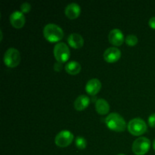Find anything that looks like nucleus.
Here are the masks:
<instances>
[{
	"mask_svg": "<svg viewBox=\"0 0 155 155\" xmlns=\"http://www.w3.org/2000/svg\"><path fill=\"white\" fill-rule=\"evenodd\" d=\"M43 35L45 39L51 42H58L63 38L64 31L61 27L55 24H46L43 29Z\"/></svg>",
	"mask_w": 155,
	"mask_h": 155,
	"instance_id": "1",
	"label": "nucleus"
},
{
	"mask_svg": "<svg viewBox=\"0 0 155 155\" xmlns=\"http://www.w3.org/2000/svg\"><path fill=\"white\" fill-rule=\"evenodd\" d=\"M105 123L110 130L116 132H123L127 128V123L120 114L111 113L105 118Z\"/></svg>",
	"mask_w": 155,
	"mask_h": 155,
	"instance_id": "2",
	"label": "nucleus"
},
{
	"mask_svg": "<svg viewBox=\"0 0 155 155\" xmlns=\"http://www.w3.org/2000/svg\"><path fill=\"white\" fill-rule=\"evenodd\" d=\"M129 132L133 136H141L147 131V125L145 121L139 117L132 119L127 126Z\"/></svg>",
	"mask_w": 155,
	"mask_h": 155,
	"instance_id": "3",
	"label": "nucleus"
},
{
	"mask_svg": "<svg viewBox=\"0 0 155 155\" xmlns=\"http://www.w3.org/2000/svg\"><path fill=\"white\" fill-rule=\"evenodd\" d=\"M3 60L5 64L7 67L15 68L21 61V54L19 51L15 48H9L5 52Z\"/></svg>",
	"mask_w": 155,
	"mask_h": 155,
	"instance_id": "4",
	"label": "nucleus"
},
{
	"mask_svg": "<svg viewBox=\"0 0 155 155\" xmlns=\"http://www.w3.org/2000/svg\"><path fill=\"white\" fill-rule=\"evenodd\" d=\"M54 56L58 62L59 63H64L68 61L70 55H71V51L69 48L64 42H58L54 47Z\"/></svg>",
	"mask_w": 155,
	"mask_h": 155,
	"instance_id": "5",
	"label": "nucleus"
},
{
	"mask_svg": "<svg viewBox=\"0 0 155 155\" xmlns=\"http://www.w3.org/2000/svg\"><path fill=\"white\" fill-rule=\"evenodd\" d=\"M151 147V141L146 137H139L133 142L132 150L136 155H144L146 154Z\"/></svg>",
	"mask_w": 155,
	"mask_h": 155,
	"instance_id": "6",
	"label": "nucleus"
},
{
	"mask_svg": "<svg viewBox=\"0 0 155 155\" xmlns=\"http://www.w3.org/2000/svg\"><path fill=\"white\" fill-rule=\"evenodd\" d=\"M74 138V135L69 130H62L56 135L54 142L57 146L65 148V147L69 146L72 143Z\"/></svg>",
	"mask_w": 155,
	"mask_h": 155,
	"instance_id": "7",
	"label": "nucleus"
},
{
	"mask_svg": "<svg viewBox=\"0 0 155 155\" xmlns=\"http://www.w3.org/2000/svg\"><path fill=\"white\" fill-rule=\"evenodd\" d=\"M121 51L116 47H109L104 51V59L108 63L116 62L120 58Z\"/></svg>",
	"mask_w": 155,
	"mask_h": 155,
	"instance_id": "8",
	"label": "nucleus"
},
{
	"mask_svg": "<svg viewBox=\"0 0 155 155\" xmlns=\"http://www.w3.org/2000/svg\"><path fill=\"white\" fill-rule=\"evenodd\" d=\"M108 40L110 43L117 46L121 45L124 41V33L120 29H113L108 34Z\"/></svg>",
	"mask_w": 155,
	"mask_h": 155,
	"instance_id": "9",
	"label": "nucleus"
},
{
	"mask_svg": "<svg viewBox=\"0 0 155 155\" xmlns=\"http://www.w3.org/2000/svg\"><path fill=\"white\" fill-rule=\"evenodd\" d=\"M10 22L15 28H21L25 24V17L24 13L19 11L12 12L10 15Z\"/></svg>",
	"mask_w": 155,
	"mask_h": 155,
	"instance_id": "10",
	"label": "nucleus"
},
{
	"mask_svg": "<svg viewBox=\"0 0 155 155\" xmlns=\"http://www.w3.org/2000/svg\"><path fill=\"white\" fill-rule=\"evenodd\" d=\"M81 12L80 6L77 3L72 2L68 4L65 7L64 13L66 16L70 19H76L79 17Z\"/></svg>",
	"mask_w": 155,
	"mask_h": 155,
	"instance_id": "11",
	"label": "nucleus"
},
{
	"mask_svg": "<svg viewBox=\"0 0 155 155\" xmlns=\"http://www.w3.org/2000/svg\"><path fill=\"white\" fill-rule=\"evenodd\" d=\"M101 88V83L99 80L93 78L89 80L86 85V91L91 95H95L98 93Z\"/></svg>",
	"mask_w": 155,
	"mask_h": 155,
	"instance_id": "12",
	"label": "nucleus"
},
{
	"mask_svg": "<svg viewBox=\"0 0 155 155\" xmlns=\"http://www.w3.org/2000/svg\"><path fill=\"white\" fill-rule=\"evenodd\" d=\"M68 42L73 48H80L84 44V39L80 34L74 33L69 35L68 38Z\"/></svg>",
	"mask_w": 155,
	"mask_h": 155,
	"instance_id": "13",
	"label": "nucleus"
},
{
	"mask_svg": "<svg viewBox=\"0 0 155 155\" xmlns=\"http://www.w3.org/2000/svg\"><path fill=\"white\" fill-rule=\"evenodd\" d=\"M90 99L85 95H79L74 101V107L77 110H83L88 107Z\"/></svg>",
	"mask_w": 155,
	"mask_h": 155,
	"instance_id": "14",
	"label": "nucleus"
},
{
	"mask_svg": "<svg viewBox=\"0 0 155 155\" xmlns=\"http://www.w3.org/2000/svg\"><path fill=\"white\" fill-rule=\"evenodd\" d=\"M95 110L99 114L105 115L110 110V105L106 100L99 98L95 101Z\"/></svg>",
	"mask_w": 155,
	"mask_h": 155,
	"instance_id": "15",
	"label": "nucleus"
},
{
	"mask_svg": "<svg viewBox=\"0 0 155 155\" xmlns=\"http://www.w3.org/2000/svg\"><path fill=\"white\" fill-rule=\"evenodd\" d=\"M65 71L67 73L71 75H76L78 74L81 71V65L79 62L75 61H71L67 63L65 65Z\"/></svg>",
	"mask_w": 155,
	"mask_h": 155,
	"instance_id": "16",
	"label": "nucleus"
},
{
	"mask_svg": "<svg viewBox=\"0 0 155 155\" xmlns=\"http://www.w3.org/2000/svg\"><path fill=\"white\" fill-rule=\"evenodd\" d=\"M76 145L79 149H84L86 148V145H87V142H86V139L82 136H77L76 139Z\"/></svg>",
	"mask_w": 155,
	"mask_h": 155,
	"instance_id": "17",
	"label": "nucleus"
},
{
	"mask_svg": "<svg viewBox=\"0 0 155 155\" xmlns=\"http://www.w3.org/2000/svg\"><path fill=\"white\" fill-rule=\"evenodd\" d=\"M125 41L127 45H130V46H133V45H136L138 43V38L136 35L130 34L127 36Z\"/></svg>",
	"mask_w": 155,
	"mask_h": 155,
	"instance_id": "18",
	"label": "nucleus"
},
{
	"mask_svg": "<svg viewBox=\"0 0 155 155\" xmlns=\"http://www.w3.org/2000/svg\"><path fill=\"white\" fill-rule=\"evenodd\" d=\"M21 9L22 13H28L30 9H31V5L29 2H24L21 4Z\"/></svg>",
	"mask_w": 155,
	"mask_h": 155,
	"instance_id": "19",
	"label": "nucleus"
},
{
	"mask_svg": "<svg viewBox=\"0 0 155 155\" xmlns=\"http://www.w3.org/2000/svg\"><path fill=\"white\" fill-rule=\"evenodd\" d=\"M148 124H149L150 127H155V113L152 114L148 117Z\"/></svg>",
	"mask_w": 155,
	"mask_h": 155,
	"instance_id": "20",
	"label": "nucleus"
},
{
	"mask_svg": "<svg viewBox=\"0 0 155 155\" xmlns=\"http://www.w3.org/2000/svg\"><path fill=\"white\" fill-rule=\"evenodd\" d=\"M148 24H149L151 28L155 29V17H152L151 18H150L149 21H148Z\"/></svg>",
	"mask_w": 155,
	"mask_h": 155,
	"instance_id": "21",
	"label": "nucleus"
},
{
	"mask_svg": "<svg viewBox=\"0 0 155 155\" xmlns=\"http://www.w3.org/2000/svg\"><path fill=\"white\" fill-rule=\"evenodd\" d=\"M54 69L56 71H60L62 69L61 63H59V62H57V63H56V64H54Z\"/></svg>",
	"mask_w": 155,
	"mask_h": 155,
	"instance_id": "22",
	"label": "nucleus"
},
{
	"mask_svg": "<svg viewBox=\"0 0 155 155\" xmlns=\"http://www.w3.org/2000/svg\"><path fill=\"white\" fill-rule=\"evenodd\" d=\"M153 148H154V149L155 151V139L154 140V142H153Z\"/></svg>",
	"mask_w": 155,
	"mask_h": 155,
	"instance_id": "23",
	"label": "nucleus"
},
{
	"mask_svg": "<svg viewBox=\"0 0 155 155\" xmlns=\"http://www.w3.org/2000/svg\"><path fill=\"white\" fill-rule=\"evenodd\" d=\"M117 155H125V154H117Z\"/></svg>",
	"mask_w": 155,
	"mask_h": 155,
	"instance_id": "24",
	"label": "nucleus"
}]
</instances>
